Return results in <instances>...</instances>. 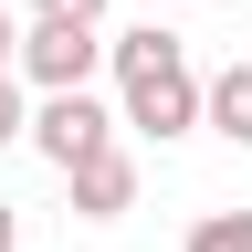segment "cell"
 Instances as JSON below:
<instances>
[{
  "instance_id": "8992f818",
  "label": "cell",
  "mask_w": 252,
  "mask_h": 252,
  "mask_svg": "<svg viewBox=\"0 0 252 252\" xmlns=\"http://www.w3.org/2000/svg\"><path fill=\"white\" fill-rule=\"evenodd\" d=\"M189 252H252V210H210V220H189Z\"/></svg>"
},
{
  "instance_id": "9c48e42d",
  "label": "cell",
  "mask_w": 252,
  "mask_h": 252,
  "mask_svg": "<svg viewBox=\"0 0 252 252\" xmlns=\"http://www.w3.org/2000/svg\"><path fill=\"white\" fill-rule=\"evenodd\" d=\"M11 42H21V21H11V11H0V74H11Z\"/></svg>"
},
{
  "instance_id": "7a4b0ae2",
  "label": "cell",
  "mask_w": 252,
  "mask_h": 252,
  "mask_svg": "<svg viewBox=\"0 0 252 252\" xmlns=\"http://www.w3.org/2000/svg\"><path fill=\"white\" fill-rule=\"evenodd\" d=\"M94 63H105L94 21H21V42H11V84L74 94V84H94Z\"/></svg>"
},
{
  "instance_id": "277c9868",
  "label": "cell",
  "mask_w": 252,
  "mask_h": 252,
  "mask_svg": "<svg viewBox=\"0 0 252 252\" xmlns=\"http://www.w3.org/2000/svg\"><path fill=\"white\" fill-rule=\"evenodd\" d=\"M63 179H74V210L84 220H126V210H137V158H126V147H94Z\"/></svg>"
},
{
  "instance_id": "52a82bcc",
  "label": "cell",
  "mask_w": 252,
  "mask_h": 252,
  "mask_svg": "<svg viewBox=\"0 0 252 252\" xmlns=\"http://www.w3.org/2000/svg\"><path fill=\"white\" fill-rule=\"evenodd\" d=\"M32 21H105V0H32Z\"/></svg>"
},
{
  "instance_id": "30bf717a",
  "label": "cell",
  "mask_w": 252,
  "mask_h": 252,
  "mask_svg": "<svg viewBox=\"0 0 252 252\" xmlns=\"http://www.w3.org/2000/svg\"><path fill=\"white\" fill-rule=\"evenodd\" d=\"M11 242H21V220H11V210H0V252H11Z\"/></svg>"
},
{
  "instance_id": "3957f363",
  "label": "cell",
  "mask_w": 252,
  "mask_h": 252,
  "mask_svg": "<svg viewBox=\"0 0 252 252\" xmlns=\"http://www.w3.org/2000/svg\"><path fill=\"white\" fill-rule=\"evenodd\" d=\"M21 137L53 158V168H74V158H94V147H116V105L94 84H74V94H42V105L21 116Z\"/></svg>"
},
{
  "instance_id": "ba28073f",
  "label": "cell",
  "mask_w": 252,
  "mask_h": 252,
  "mask_svg": "<svg viewBox=\"0 0 252 252\" xmlns=\"http://www.w3.org/2000/svg\"><path fill=\"white\" fill-rule=\"evenodd\" d=\"M11 137H21V84L0 74V147H11Z\"/></svg>"
},
{
  "instance_id": "5b68a950",
  "label": "cell",
  "mask_w": 252,
  "mask_h": 252,
  "mask_svg": "<svg viewBox=\"0 0 252 252\" xmlns=\"http://www.w3.org/2000/svg\"><path fill=\"white\" fill-rule=\"evenodd\" d=\"M200 126L231 137V147H252V63H220V74L200 84Z\"/></svg>"
},
{
  "instance_id": "6da1fadb",
  "label": "cell",
  "mask_w": 252,
  "mask_h": 252,
  "mask_svg": "<svg viewBox=\"0 0 252 252\" xmlns=\"http://www.w3.org/2000/svg\"><path fill=\"white\" fill-rule=\"evenodd\" d=\"M105 63H116V94H126L116 126H137V137H189V126H200V74H189L179 32H158V21L147 32H116Z\"/></svg>"
}]
</instances>
